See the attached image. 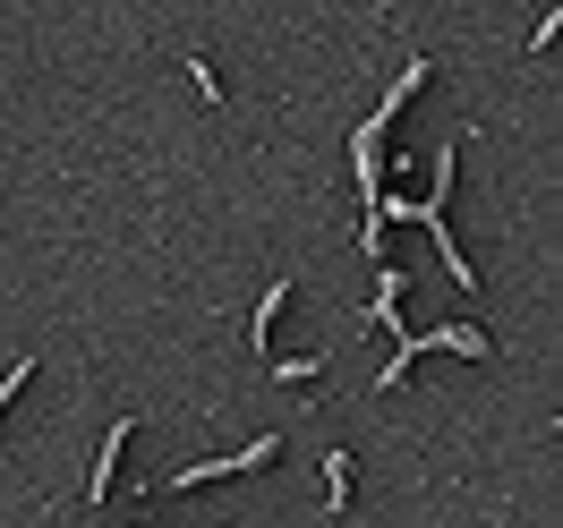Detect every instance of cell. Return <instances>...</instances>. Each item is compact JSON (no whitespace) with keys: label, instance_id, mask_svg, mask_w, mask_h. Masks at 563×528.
<instances>
[{"label":"cell","instance_id":"cell-1","mask_svg":"<svg viewBox=\"0 0 563 528\" xmlns=\"http://www.w3.org/2000/svg\"><path fill=\"white\" fill-rule=\"evenodd\" d=\"M427 350H461V358H487V333H478V324H444V333H401V350L385 358V375H376V384H401V375H410V367H419Z\"/></svg>","mask_w":563,"mask_h":528},{"label":"cell","instance_id":"cell-2","mask_svg":"<svg viewBox=\"0 0 563 528\" xmlns=\"http://www.w3.org/2000/svg\"><path fill=\"white\" fill-rule=\"evenodd\" d=\"M274 452H282L274 435H256L247 452H213V460H197V469H172V486H206V478H231V469H265Z\"/></svg>","mask_w":563,"mask_h":528},{"label":"cell","instance_id":"cell-3","mask_svg":"<svg viewBox=\"0 0 563 528\" xmlns=\"http://www.w3.org/2000/svg\"><path fill=\"white\" fill-rule=\"evenodd\" d=\"M137 426L129 418H111V435H103V460H95V486H86V503H111V469H120V443H129Z\"/></svg>","mask_w":563,"mask_h":528},{"label":"cell","instance_id":"cell-4","mask_svg":"<svg viewBox=\"0 0 563 528\" xmlns=\"http://www.w3.org/2000/svg\"><path fill=\"white\" fill-rule=\"evenodd\" d=\"M324 512H351V452H324Z\"/></svg>","mask_w":563,"mask_h":528},{"label":"cell","instance_id":"cell-5","mask_svg":"<svg viewBox=\"0 0 563 528\" xmlns=\"http://www.w3.org/2000/svg\"><path fill=\"white\" fill-rule=\"evenodd\" d=\"M282 307H290V282H274V290H265V307L247 316V350H265V341H274V316H282Z\"/></svg>","mask_w":563,"mask_h":528},{"label":"cell","instance_id":"cell-6","mask_svg":"<svg viewBox=\"0 0 563 528\" xmlns=\"http://www.w3.org/2000/svg\"><path fill=\"white\" fill-rule=\"evenodd\" d=\"M18 384H35V358H18V367H9V375H0V409H9V401H18Z\"/></svg>","mask_w":563,"mask_h":528}]
</instances>
